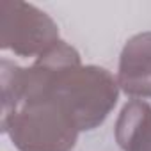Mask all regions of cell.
Returning a JSON list of instances; mask_svg holds the SVG:
<instances>
[{"mask_svg":"<svg viewBox=\"0 0 151 151\" xmlns=\"http://www.w3.org/2000/svg\"><path fill=\"white\" fill-rule=\"evenodd\" d=\"M50 96L62 105L78 132H87L98 128L114 110L119 84L105 68L78 64L57 75Z\"/></svg>","mask_w":151,"mask_h":151,"instance_id":"1","label":"cell"},{"mask_svg":"<svg viewBox=\"0 0 151 151\" xmlns=\"http://www.w3.org/2000/svg\"><path fill=\"white\" fill-rule=\"evenodd\" d=\"M2 132L20 151H71L80 133L69 114L52 96L23 101L2 119Z\"/></svg>","mask_w":151,"mask_h":151,"instance_id":"2","label":"cell"},{"mask_svg":"<svg viewBox=\"0 0 151 151\" xmlns=\"http://www.w3.org/2000/svg\"><path fill=\"white\" fill-rule=\"evenodd\" d=\"M59 39L57 23L22 0L0 2V48L20 57H39Z\"/></svg>","mask_w":151,"mask_h":151,"instance_id":"3","label":"cell"},{"mask_svg":"<svg viewBox=\"0 0 151 151\" xmlns=\"http://www.w3.org/2000/svg\"><path fill=\"white\" fill-rule=\"evenodd\" d=\"M119 89L139 100L151 98V32H140L128 39L119 57Z\"/></svg>","mask_w":151,"mask_h":151,"instance_id":"4","label":"cell"},{"mask_svg":"<svg viewBox=\"0 0 151 151\" xmlns=\"http://www.w3.org/2000/svg\"><path fill=\"white\" fill-rule=\"evenodd\" d=\"M116 140L123 151H151V107L130 100L116 123Z\"/></svg>","mask_w":151,"mask_h":151,"instance_id":"5","label":"cell"}]
</instances>
